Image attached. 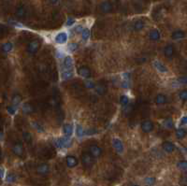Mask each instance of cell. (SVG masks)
Instances as JSON below:
<instances>
[{
    "label": "cell",
    "instance_id": "cell-1",
    "mask_svg": "<svg viewBox=\"0 0 187 186\" xmlns=\"http://www.w3.org/2000/svg\"><path fill=\"white\" fill-rule=\"evenodd\" d=\"M72 144L71 139L68 138H61L55 140V145L58 148H69Z\"/></svg>",
    "mask_w": 187,
    "mask_h": 186
},
{
    "label": "cell",
    "instance_id": "cell-2",
    "mask_svg": "<svg viewBox=\"0 0 187 186\" xmlns=\"http://www.w3.org/2000/svg\"><path fill=\"white\" fill-rule=\"evenodd\" d=\"M82 162L86 167H91L95 163L94 156L89 152H84L82 156Z\"/></svg>",
    "mask_w": 187,
    "mask_h": 186
},
{
    "label": "cell",
    "instance_id": "cell-3",
    "mask_svg": "<svg viewBox=\"0 0 187 186\" xmlns=\"http://www.w3.org/2000/svg\"><path fill=\"white\" fill-rule=\"evenodd\" d=\"M40 41L37 40V39H34L30 42L29 44H28V47H27V51L29 53L31 54H34V53H36L38 52V48H40Z\"/></svg>",
    "mask_w": 187,
    "mask_h": 186
},
{
    "label": "cell",
    "instance_id": "cell-4",
    "mask_svg": "<svg viewBox=\"0 0 187 186\" xmlns=\"http://www.w3.org/2000/svg\"><path fill=\"white\" fill-rule=\"evenodd\" d=\"M12 151L14 152V154H16L17 156H23V146L21 142H17L13 145Z\"/></svg>",
    "mask_w": 187,
    "mask_h": 186
},
{
    "label": "cell",
    "instance_id": "cell-5",
    "mask_svg": "<svg viewBox=\"0 0 187 186\" xmlns=\"http://www.w3.org/2000/svg\"><path fill=\"white\" fill-rule=\"evenodd\" d=\"M153 129V124L151 121H144L141 124V130L144 133H149Z\"/></svg>",
    "mask_w": 187,
    "mask_h": 186
},
{
    "label": "cell",
    "instance_id": "cell-6",
    "mask_svg": "<svg viewBox=\"0 0 187 186\" xmlns=\"http://www.w3.org/2000/svg\"><path fill=\"white\" fill-rule=\"evenodd\" d=\"M112 144H113V147L116 150V152L119 153H122L123 152V144L121 141V139L119 138H113L112 140Z\"/></svg>",
    "mask_w": 187,
    "mask_h": 186
},
{
    "label": "cell",
    "instance_id": "cell-7",
    "mask_svg": "<svg viewBox=\"0 0 187 186\" xmlns=\"http://www.w3.org/2000/svg\"><path fill=\"white\" fill-rule=\"evenodd\" d=\"M68 40V35L66 33H64V32H62V33H59L56 35L55 37V42L58 44H64Z\"/></svg>",
    "mask_w": 187,
    "mask_h": 186
},
{
    "label": "cell",
    "instance_id": "cell-8",
    "mask_svg": "<svg viewBox=\"0 0 187 186\" xmlns=\"http://www.w3.org/2000/svg\"><path fill=\"white\" fill-rule=\"evenodd\" d=\"M50 171V167L47 164H41L37 167V172L40 175H47Z\"/></svg>",
    "mask_w": 187,
    "mask_h": 186
},
{
    "label": "cell",
    "instance_id": "cell-9",
    "mask_svg": "<svg viewBox=\"0 0 187 186\" xmlns=\"http://www.w3.org/2000/svg\"><path fill=\"white\" fill-rule=\"evenodd\" d=\"M90 153L94 157H99L102 154V150L97 145H92L90 147Z\"/></svg>",
    "mask_w": 187,
    "mask_h": 186
},
{
    "label": "cell",
    "instance_id": "cell-10",
    "mask_svg": "<svg viewBox=\"0 0 187 186\" xmlns=\"http://www.w3.org/2000/svg\"><path fill=\"white\" fill-rule=\"evenodd\" d=\"M111 9H112V5L111 4L110 2L105 1V2L101 3V4H100V10L102 12H104V13L111 12Z\"/></svg>",
    "mask_w": 187,
    "mask_h": 186
},
{
    "label": "cell",
    "instance_id": "cell-11",
    "mask_svg": "<svg viewBox=\"0 0 187 186\" xmlns=\"http://www.w3.org/2000/svg\"><path fill=\"white\" fill-rule=\"evenodd\" d=\"M66 166H68V167H70V169H71V167H76L78 165L77 158H76V157H74V156H71V155L66 156Z\"/></svg>",
    "mask_w": 187,
    "mask_h": 186
},
{
    "label": "cell",
    "instance_id": "cell-12",
    "mask_svg": "<svg viewBox=\"0 0 187 186\" xmlns=\"http://www.w3.org/2000/svg\"><path fill=\"white\" fill-rule=\"evenodd\" d=\"M78 73L83 78H90L91 77V71L86 66H82L78 69Z\"/></svg>",
    "mask_w": 187,
    "mask_h": 186
},
{
    "label": "cell",
    "instance_id": "cell-13",
    "mask_svg": "<svg viewBox=\"0 0 187 186\" xmlns=\"http://www.w3.org/2000/svg\"><path fill=\"white\" fill-rule=\"evenodd\" d=\"M73 66V60L70 56H66L63 63V69H69Z\"/></svg>",
    "mask_w": 187,
    "mask_h": 186
},
{
    "label": "cell",
    "instance_id": "cell-14",
    "mask_svg": "<svg viewBox=\"0 0 187 186\" xmlns=\"http://www.w3.org/2000/svg\"><path fill=\"white\" fill-rule=\"evenodd\" d=\"M153 66H154L155 68H156L161 73L168 72V68L165 66V65H163V64H162L161 62H159V61H154V62H153Z\"/></svg>",
    "mask_w": 187,
    "mask_h": 186
},
{
    "label": "cell",
    "instance_id": "cell-15",
    "mask_svg": "<svg viewBox=\"0 0 187 186\" xmlns=\"http://www.w3.org/2000/svg\"><path fill=\"white\" fill-rule=\"evenodd\" d=\"M163 149H164V151L165 152H167L168 153H170L172 152L175 150V146L173 143H171V142H168V141H166L163 143Z\"/></svg>",
    "mask_w": 187,
    "mask_h": 186
},
{
    "label": "cell",
    "instance_id": "cell-16",
    "mask_svg": "<svg viewBox=\"0 0 187 186\" xmlns=\"http://www.w3.org/2000/svg\"><path fill=\"white\" fill-rule=\"evenodd\" d=\"M73 76V68L63 69L62 71V79L63 80H68Z\"/></svg>",
    "mask_w": 187,
    "mask_h": 186
},
{
    "label": "cell",
    "instance_id": "cell-17",
    "mask_svg": "<svg viewBox=\"0 0 187 186\" xmlns=\"http://www.w3.org/2000/svg\"><path fill=\"white\" fill-rule=\"evenodd\" d=\"M164 52H165V55L168 57V58H171L172 55L174 53V48L172 45H168L167 47L164 49Z\"/></svg>",
    "mask_w": 187,
    "mask_h": 186
},
{
    "label": "cell",
    "instance_id": "cell-18",
    "mask_svg": "<svg viewBox=\"0 0 187 186\" xmlns=\"http://www.w3.org/2000/svg\"><path fill=\"white\" fill-rule=\"evenodd\" d=\"M149 37H150V38L151 39V40H153V41L158 40V39L160 38V33H159V31L156 30V29L151 30V31L150 32V34H149Z\"/></svg>",
    "mask_w": 187,
    "mask_h": 186
},
{
    "label": "cell",
    "instance_id": "cell-19",
    "mask_svg": "<svg viewBox=\"0 0 187 186\" xmlns=\"http://www.w3.org/2000/svg\"><path fill=\"white\" fill-rule=\"evenodd\" d=\"M166 102H167V96L165 95L159 94L156 95V97H155V103L156 104H165Z\"/></svg>",
    "mask_w": 187,
    "mask_h": 186
},
{
    "label": "cell",
    "instance_id": "cell-20",
    "mask_svg": "<svg viewBox=\"0 0 187 186\" xmlns=\"http://www.w3.org/2000/svg\"><path fill=\"white\" fill-rule=\"evenodd\" d=\"M16 16L20 18V19H22V18H24L25 17V14H26V10L25 9L23 8V7H19L18 9L16 10Z\"/></svg>",
    "mask_w": 187,
    "mask_h": 186
},
{
    "label": "cell",
    "instance_id": "cell-21",
    "mask_svg": "<svg viewBox=\"0 0 187 186\" xmlns=\"http://www.w3.org/2000/svg\"><path fill=\"white\" fill-rule=\"evenodd\" d=\"M184 36H185V34L183 33L182 31L178 30V31H175L172 33L171 38H172V39H181L182 38H184Z\"/></svg>",
    "mask_w": 187,
    "mask_h": 186
},
{
    "label": "cell",
    "instance_id": "cell-22",
    "mask_svg": "<svg viewBox=\"0 0 187 186\" xmlns=\"http://www.w3.org/2000/svg\"><path fill=\"white\" fill-rule=\"evenodd\" d=\"M23 112L29 114L34 111V108L32 107V105L29 104V103H25V104H23Z\"/></svg>",
    "mask_w": 187,
    "mask_h": 186
},
{
    "label": "cell",
    "instance_id": "cell-23",
    "mask_svg": "<svg viewBox=\"0 0 187 186\" xmlns=\"http://www.w3.org/2000/svg\"><path fill=\"white\" fill-rule=\"evenodd\" d=\"M106 91H107V88H106L105 85L103 84H99V85H97V87H96V92L97 93L98 95H104Z\"/></svg>",
    "mask_w": 187,
    "mask_h": 186
},
{
    "label": "cell",
    "instance_id": "cell-24",
    "mask_svg": "<svg viewBox=\"0 0 187 186\" xmlns=\"http://www.w3.org/2000/svg\"><path fill=\"white\" fill-rule=\"evenodd\" d=\"M63 130H64V133L66 135V136H71L72 134V132H73V127L72 126H70V124H66L64 126V128H63Z\"/></svg>",
    "mask_w": 187,
    "mask_h": 186
},
{
    "label": "cell",
    "instance_id": "cell-25",
    "mask_svg": "<svg viewBox=\"0 0 187 186\" xmlns=\"http://www.w3.org/2000/svg\"><path fill=\"white\" fill-rule=\"evenodd\" d=\"M23 138L24 140H25V142L27 143V144H31V142H32V136H31V134L29 133V132L24 131L23 133Z\"/></svg>",
    "mask_w": 187,
    "mask_h": 186
},
{
    "label": "cell",
    "instance_id": "cell-26",
    "mask_svg": "<svg viewBox=\"0 0 187 186\" xmlns=\"http://www.w3.org/2000/svg\"><path fill=\"white\" fill-rule=\"evenodd\" d=\"M12 43H10V42H6L5 44H3L2 46V50L4 52H9L12 50Z\"/></svg>",
    "mask_w": 187,
    "mask_h": 186
},
{
    "label": "cell",
    "instance_id": "cell-27",
    "mask_svg": "<svg viewBox=\"0 0 187 186\" xmlns=\"http://www.w3.org/2000/svg\"><path fill=\"white\" fill-rule=\"evenodd\" d=\"M163 124L167 128H172L173 127V121H172L171 118H167V119L164 120Z\"/></svg>",
    "mask_w": 187,
    "mask_h": 186
},
{
    "label": "cell",
    "instance_id": "cell-28",
    "mask_svg": "<svg viewBox=\"0 0 187 186\" xmlns=\"http://www.w3.org/2000/svg\"><path fill=\"white\" fill-rule=\"evenodd\" d=\"M22 101V96L20 95H14L12 97V103L14 106H18Z\"/></svg>",
    "mask_w": 187,
    "mask_h": 186
},
{
    "label": "cell",
    "instance_id": "cell-29",
    "mask_svg": "<svg viewBox=\"0 0 187 186\" xmlns=\"http://www.w3.org/2000/svg\"><path fill=\"white\" fill-rule=\"evenodd\" d=\"M187 132L185 129H183V128H181V129H178L177 132H176V136H177L178 138H183L186 136Z\"/></svg>",
    "mask_w": 187,
    "mask_h": 186
},
{
    "label": "cell",
    "instance_id": "cell-30",
    "mask_svg": "<svg viewBox=\"0 0 187 186\" xmlns=\"http://www.w3.org/2000/svg\"><path fill=\"white\" fill-rule=\"evenodd\" d=\"M143 27H144V23L142 22V21H137L135 24H134V29H135L136 31L141 30Z\"/></svg>",
    "mask_w": 187,
    "mask_h": 186
},
{
    "label": "cell",
    "instance_id": "cell-31",
    "mask_svg": "<svg viewBox=\"0 0 187 186\" xmlns=\"http://www.w3.org/2000/svg\"><path fill=\"white\" fill-rule=\"evenodd\" d=\"M177 167L180 169L187 170V161H185V160L180 161V162H178V164H177Z\"/></svg>",
    "mask_w": 187,
    "mask_h": 186
},
{
    "label": "cell",
    "instance_id": "cell-32",
    "mask_svg": "<svg viewBox=\"0 0 187 186\" xmlns=\"http://www.w3.org/2000/svg\"><path fill=\"white\" fill-rule=\"evenodd\" d=\"M120 103H121V105L125 106V107L127 106L129 103V98L126 95H122L121 97H120Z\"/></svg>",
    "mask_w": 187,
    "mask_h": 186
},
{
    "label": "cell",
    "instance_id": "cell-33",
    "mask_svg": "<svg viewBox=\"0 0 187 186\" xmlns=\"http://www.w3.org/2000/svg\"><path fill=\"white\" fill-rule=\"evenodd\" d=\"M90 37V31L88 29H84L82 32V38L83 40H87L88 38Z\"/></svg>",
    "mask_w": 187,
    "mask_h": 186
},
{
    "label": "cell",
    "instance_id": "cell-34",
    "mask_svg": "<svg viewBox=\"0 0 187 186\" xmlns=\"http://www.w3.org/2000/svg\"><path fill=\"white\" fill-rule=\"evenodd\" d=\"M179 97L181 98L182 101H187V90H182L179 94Z\"/></svg>",
    "mask_w": 187,
    "mask_h": 186
},
{
    "label": "cell",
    "instance_id": "cell-35",
    "mask_svg": "<svg viewBox=\"0 0 187 186\" xmlns=\"http://www.w3.org/2000/svg\"><path fill=\"white\" fill-rule=\"evenodd\" d=\"M33 124H34L35 129H36L38 132H40V133H43L44 132V128L42 127L41 124H40L38 123H33Z\"/></svg>",
    "mask_w": 187,
    "mask_h": 186
},
{
    "label": "cell",
    "instance_id": "cell-36",
    "mask_svg": "<svg viewBox=\"0 0 187 186\" xmlns=\"http://www.w3.org/2000/svg\"><path fill=\"white\" fill-rule=\"evenodd\" d=\"M84 85H85V87L88 88V89H93L94 87H96L95 86V83L92 81L90 80H86L85 81H84Z\"/></svg>",
    "mask_w": 187,
    "mask_h": 186
},
{
    "label": "cell",
    "instance_id": "cell-37",
    "mask_svg": "<svg viewBox=\"0 0 187 186\" xmlns=\"http://www.w3.org/2000/svg\"><path fill=\"white\" fill-rule=\"evenodd\" d=\"M145 183H146V185H149V186L153 185V184L155 183V179L153 178V177L146 178V179H145Z\"/></svg>",
    "mask_w": 187,
    "mask_h": 186
},
{
    "label": "cell",
    "instance_id": "cell-38",
    "mask_svg": "<svg viewBox=\"0 0 187 186\" xmlns=\"http://www.w3.org/2000/svg\"><path fill=\"white\" fill-rule=\"evenodd\" d=\"M76 135L78 136L79 138H80L83 135V130H82V127L80 126V124H78L77 127H76Z\"/></svg>",
    "mask_w": 187,
    "mask_h": 186
},
{
    "label": "cell",
    "instance_id": "cell-39",
    "mask_svg": "<svg viewBox=\"0 0 187 186\" xmlns=\"http://www.w3.org/2000/svg\"><path fill=\"white\" fill-rule=\"evenodd\" d=\"M6 180H7V181H8V182H14V181H16V176L14 174L10 173V174L8 175V176H7Z\"/></svg>",
    "mask_w": 187,
    "mask_h": 186
},
{
    "label": "cell",
    "instance_id": "cell-40",
    "mask_svg": "<svg viewBox=\"0 0 187 186\" xmlns=\"http://www.w3.org/2000/svg\"><path fill=\"white\" fill-rule=\"evenodd\" d=\"M79 48V45H78L77 43H70L69 45H68V50L70 52H74V51H76V50Z\"/></svg>",
    "mask_w": 187,
    "mask_h": 186
},
{
    "label": "cell",
    "instance_id": "cell-41",
    "mask_svg": "<svg viewBox=\"0 0 187 186\" xmlns=\"http://www.w3.org/2000/svg\"><path fill=\"white\" fill-rule=\"evenodd\" d=\"M178 81L181 82L182 84H187V77L186 76H182V77H180L178 79Z\"/></svg>",
    "mask_w": 187,
    "mask_h": 186
},
{
    "label": "cell",
    "instance_id": "cell-42",
    "mask_svg": "<svg viewBox=\"0 0 187 186\" xmlns=\"http://www.w3.org/2000/svg\"><path fill=\"white\" fill-rule=\"evenodd\" d=\"M74 22H75V20H74L73 18H68V20L66 21V26H72V24H74Z\"/></svg>",
    "mask_w": 187,
    "mask_h": 186
},
{
    "label": "cell",
    "instance_id": "cell-43",
    "mask_svg": "<svg viewBox=\"0 0 187 186\" xmlns=\"http://www.w3.org/2000/svg\"><path fill=\"white\" fill-rule=\"evenodd\" d=\"M181 124L182 126H184V124H187V116H183L181 120Z\"/></svg>",
    "mask_w": 187,
    "mask_h": 186
},
{
    "label": "cell",
    "instance_id": "cell-44",
    "mask_svg": "<svg viewBox=\"0 0 187 186\" xmlns=\"http://www.w3.org/2000/svg\"><path fill=\"white\" fill-rule=\"evenodd\" d=\"M7 109H8V111H9L10 114H12V115H13L14 113H15V109H14L12 107H10V106L7 107Z\"/></svg>",
    "mask_w": 187,
    "mask_h": 186
},
{
    "label": "cell",
    "instance_id": "cell-45",
    "mask_svg": "<svg viewBox=\"0 0 187 186\" xmlns=\"http://www.w3.org/2000/svg\"><path fill=\"white\" fill-rule=\"evenodd\" d=\"M122 86H123V88H128V87H129L128 81H126V80L123 81V83H122Z\"/></svg>",
    "mask_w": 187,
    "mask_h": 186
},
{
    "label": "cell",
    "instance_id": "cell-46",
    "mask_svg": "<svg viewBox=\"0 0 187 186\" xmlns=\"http://www.w3.org/2000/svg\"><path fill=\"white\" fill-rule=\"evenodd\" d=\"M75 31L77 32V33H82V32L83 31V30H82V26H76Z\"/></svg>",
    "mask_w": 187,
    "mask_h": 186
},
{
    "label": "cell",
    "instance_id": "cell-47",
    "mask_svg": "<svg viewBox=\"0 0 187 186\" xmlns=\"http://www.w3.org/2000/svg\"><path fill=\"white\" fill-rule=\"evenodd\" d=\"M1 178H4V169L1 167Z\"/></svg>",
    "mask_w": 187,
    "mask_h": 186
},
{
    "label": "cell",
    "instance_id": "cell-48",
    "mask_svg": "<svg viewBox=\"0 0 187 186\" xmlns=\"http://www.w3.org/2000/svg\"><path fill=\"white\" fill-rule=\"evenodd\" d=\"M50 2L52 3V4H56V3L58 2V0H50Z\"/></svg>",
    "mask_w": 187,
    "mask_h": 186
},
{
    "label": "cell",
    "instance_id": "cell-49",
    "mask_svg": "<svg viewBox=\"0 0 187 186\" xmlns=\"http://www.w3.org/2000/svg\"><path fill=\"white\" fill-rule=\"evenodd\" d=\"M133 186H139V185H133Z\"/></svg>",
    "mask_w": 187,
    "mask_h": 186
},
{
    "label": "cell",
    "instance_id": "cell-50",
    "mask_svg": "<svg viewBox=\"0 0 187 186\" xmlns=\"http://www.w3.org/2000/svg\"><path fill=\"white\" fill-rule=\"evenodd\" d=\"M6 1H8V0H6Z\"/></svg>",
    "mask_w": 187,
    "mask_h": 186
}]
</instances>
